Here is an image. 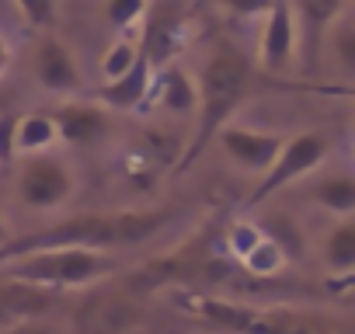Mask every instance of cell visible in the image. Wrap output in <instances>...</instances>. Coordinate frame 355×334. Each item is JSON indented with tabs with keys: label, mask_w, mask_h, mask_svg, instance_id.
I'll return each instance as SVG.
<instances>
[{
	"label": "cell",
	"mask_w": 355,
	"mask_h": 334,
	"mask_svg": "<svg viewBox=\"0 0 355 334\" xmlns=\"http://www.w3.org/2000/svg\"><path fill=\"white\" fill-rule=\"evenodd\" d=\"M296 60V18L289 0H272V8L261 15L258 32V63L265 73H286Z\"/></svg>",
	"instance_id": "obj_8"
},
{
	"label": "cell",
	"mask_w": 355,
	"mask_h": 334,
	"mask_svg": "<svg viewBox=\"0 0 355 334\" xmlns=\"http://www.w3.org/2000/svg\"><path fill=\"white\" fill-rule=\"evenodd\" d=\"M136 39H115L112 42V49L105 53V60H101V73H105V84L108 80H119L129 67H132V60H136Z\"/></svg>",
	"instance_id": "obj_21"
},
{
	"label": "cell",
	"mask_w": 355,
	"mask_h": 334,
	"mask_svg": "<svg viewBox=\"0 0 355 334\" xmlns=\"http://www.w3.org/2000/svg\"><path fill=\"white\" fill-rule=\"evenodd\" d=\"M146 11H150V0H108L105 4V21L115 32H125L132 25H143Z\"/></svg>",
	"instance_id": "obj_20"
},
{
	"label": "cell",
	"mask_w": 355,
	"mask_h": 334,
	"mask_svg": "<svg viewBox=\"0 0 355 334\" xmlns=\"http://www.w3.org/2000/svg\"><path fill=\"white\" fill-rule=\"evenodd\" d=\"M15 125H18V112H0V164H11L15 153H18Z\"/></svg>",
	"instance_id": "obj_25"
},
{
	"label": "cell",
	"mask_w": 355,
	"mask_h": 334,
	"mask_svg": "<svg viewBox=\"0 0 355 334\" xmlns=\"http://www.w3.org/2000/svg\"><path fill=\"white\" fill-rule=\"evenodd\" d=\"M15 11L25 18L28 28H39V32H49L56 25V0H11Z\"/></svg>",
	"instance_id": "obj_22"
},
{
	"label": "cell",
	"mask_w": 355,
	"mask_h": 334,
	"mask_svg": "<svg viewBox=\"0 0 355 334\" xmlns=\"http://www.w3.org/2000/svg\"><path fill=\"white\" fill-rule=\"evenodd\" d=\"M241 265H244L251 275H258V279H268V275H275V272L286 265V254H282V251H279V247H275V244H272L265 234H261V240H258V244H254V247H251L244 258H241Z\"/></svg>",
	"instance_id": "obj_19"
},
{
	"label": "cell",
	"mask_w": 355,
	"mask_h": 334,
	"mask_svg": "<svg viewBox=\"0 0 355 334\" xmlns=\"http://www.w3.org/2000/svg\"><path fill=\"white\" fill-rule=\"evenodd\" d=\"M254 84H258V73H254V63L230 42H220L209 60L202 63L199 70V80H196V91H199V105H196V115H199V125H196V136L192 143L185 146L182 160H178V171H189V167L209 150V143L216 139V132L237 115V108L254 94Z\"/></svg>",
	"instance_id": "obj_2"
},
{
	"label": "cell",
	"mask_w": 355,
	"mask_h": 334,
	"mask_svg": "<svg viewBox=\"0 0 355 334\" xmlns=\"http://www.w3.org/2000/svg\"><path fill=\"white\" fill-rule=\"evenodd\" d=\"M70 192H73V175L60 157L32 153L25 160L18 178V195L28 209H56L70 199Z\"/></svg>",
	"instance_id": "obj_5"
},
{
	"label": "cell",
	"mask_w": 355,
	"mask_h": 334,
	"mask_svg": "<svg viewBox=\"0 0 355 334\" xmlns=\"http://www.w3.org/2000/svg\"><path fill=\"white\" fill-rule=\"evenodd\" d=\"M331 153V136L327 132H296L289 139H282L275 160L261 171V182L254 185V192L244 199V209L261 206L265 199H272L275 192H282L286 185L300 182L303 175H310L313 167H320V160Z\"/></svg>",
	"instance_id": "obj_4"
},
{
	"label": "cell",
	"mask_w": 355,
	"mask_h": 334,
	"mask_svg": "<svg viewBox=\"0 0 355 334\" xmlns=\"http://www.w3.org/2000/svg\"><path fill=\"white\" fill-rule=\"evenodd\" d=\"M56 303V289L32 285L25 279L0 275V324H18V320H35Z\"/></svg>",
	"instance_id": "obj_12"
},
{
	"label": "cell",
	"mask_w": 355,
	"mask_h": 334,
	"mask_svg": "<svg viewBox=\"0 0 355 334\" xmlns=\"http://www.w3.org/2000/svg\"><path fill=\"white\" fill-rule=\"evenodd\" d=\"M282 139H286V136H279V132L248 129V125H234V122H227V125L216 132V143L223 146V153H227L234 164H241L244 171H254V175H261L265 167L275 160Z\"/></svg>",
	"instance_id": "obj_9"
},
{
	"label": "cell",
	"mask_w": 355,
	"mask_h": 334,
	"mask_svg": "<svg viewBox=\"0 0 355 334\" xmlns=\"http://www.w3.org/2000/svg\"><path fill=\"white\" fill-rule=\"evenodd\" d=\"M289 8L296 18V53L303 56V70L313 73L327 46V32L348 11V0H289Z\"/></svg>",
	"instance_id": "obj_6"
},
{
	"label": "cell",
	"mask_w": 355,
	"mask_h": 334,
	"mask_svg": "<svg viewBox=\"0 0 355 334\" xmlns=\"http://www.w3.org/2000/svg\"><path fill=\"white\" fill-rule=\"evenodd\" d=\"M115 272V261L91 251V247H56V251H35L18 258V265L4 275L11 279H25L32 285H46V289H80L91 285L105 275Z\"/></svg>",
	"instance_id": "obj_3"
},
{
	"label": "cell",
	"mask_w": 355,
	"mask_h": 334,
	"mask_svg": "<svg viewBox=\"0 0 355 334\" xmlns=\"http://www.w3.org/2000/svg\"><path fill=\"white\" fill-rule=\"evenodd\" d=\"M261 234L286 254V261H300V258H303V234H300V227H296L289 216H282V213L265 216Z\"/></svg>",
	"instance_id": "obj_17"
},
{
	"label": "cell",
	"mask_w": 355,
	"mask_h": 334,
	"mask_svg": "<svg viewBox=\"0 0 355 334\" xmlns=\"http://www.w3.org/2000/svg\"><path fill=\"white\" fill-rule=\"evenodd\" d=\"M324 265L338 275H348L355 268V227L352 223H341L324 240Z\"/></svg>",
	"instance_id": "obj_18"
},
{
	"label": "cell",
	"mask_w": 355,
	"mask_h": 334,
	"mask_svg": "<svg viewBox=\"0 0 355 334\" xmlns=\"http://www.w3.org/2000/svg\"><path fill=\"white\" fill-rule=\"evenodd\" d=\"M0 334H53V327L35 324V320H18V324H8Z\"/></svg>",
	"instance_id": "obj_27"
},
{
	"label": "cell",
	"mask_w": 355,
	"mask_h": 334,
	"mask_svg": "<svg viewBox=\"0 0 355 334\" xmlns=\"http://www.w3.org/2000/svg\"><path fill=\"white\" fill-rule=\"evenodd\" d=\"M327 39H331V49H334V56L341 60V67L352 70V67H355V28H352L348 21L338 18V21L331 25Z\"/></svg>",
	"instance_id": "obj_23"
},
{
	"label": "cell",
	"mask_w": 355,
	"mask_h": 334,
	"mask_svg": "<svg viewBox=\"0 0 355 334\" xmlns=\"http://www.w3.org/2000/svg\"><path fill=\"white\" fill-rule=\"evenodd\" d=\"M313 202L324 206L327 213L352 216L355 213V182L348 175H334V178H327L313 188Z\"/></svg>",
	"instance_id": "obj_16"
},
{
	"label": "cell",
	"mask_w": 355,
	"mask_h": 334,
	"mask_svg": "<svg viewBox=\"0 0 355 334\" xmlns=\"http://www.w3.org/2000/svg\"><path fill=\"white\" fill-rule=\"evenodd\" d=\"M216 4L227 8L230 15H237V18H261L272 8V0H216Z\"/></svg>",
	"instance_id": "obj_26"
},
{
	"label": "cell",
	"mask_w": 355,
	"mask_h": 334,
	"mask_svg": "<svg viewBox=\"0 0 355 334\" xmlns=\"http://www.w3.org/2000/svg\"><path fill=\"white\" fill-rule=\"evenodd\" d=\"M11 60H15V56H11V46H8L4 35H0V80H4V73L11 70Z\"/></svg>",
	"instance_id": "obj_28"
},
{
	"label": "cell",
	"mask_w": 355,
	"mask_h": 334,
	"mask_svg": "<svg viewBox=\"0 0 355 334\" xmlns=\"http://www.w3.org/2000/svg\"><path fill=\"white\" fill-rule=\"evenodd\" d=\"M174 220V209H139V213H77L53 227L21 234L15 240L0 244V268L35 254V251H56V247H132L160 234Z\"/></svg>",
	"instance_id": "obj_1"
},
{
	"label": "cell",
	"mask_w": 355,
	"mask_h": 334,
	"mask_svg": "<svg viewBox=\"0 0 355 334\" xmlns=\"http://www.w3.org/2000/svg\"><path fill=\"white\" fill-rule=\"evenodd\" d=\"M4 240H11V237H8V223H4V216H0V244H4Z\"/></svg>",
	"instance_id": "obj_29"
},
{
	"label": "cell",
	"mask_w": 355,
	"mask_h": 334,
	"mask_svg": "<svg viewBox=\"0 0 355 334\" xmlns=\"http://www.w3.org/2000/svg\"><path fill=\"white\" fill-rule=\"evenodd\" d=\"M136 306L129 303V299H122V296H115V292H105V296H98V299H91L84 310H80V317H77V324L87 331V334H122L125 327H132L136 324Z\"/></svg>",
	"instance_id": "obj_13"
},
{
	"label": "cell",
	"mask_w": 355,
	"mask_h": 334,
	"mask_svg": "<svg viewBox=\"0 0 355 334\" xmlns=\"http://www.w3.org/2000/svg\"><path fill=\"white\" fill-rule=\"evenodd\" d=\"M258 240H261V227H254V223H234L230 234H227V251H234L237 258H244Z\"/></svg>",
	"instance_id": "obj_24"
},
{
	"label": "cell",
	"mask_w": 355,
	"mask_h": 334,
	"mask_svg": "<svg viewBox=\"0 0 355 334\" xmlns=\"http://www.w3.org/2000/svg\"><path fill=\"white\" fill-rule=\"evenodd\" d=\"M53 122L60 143L70 146H94L108 136V108L94 101H63L60 108H53Z\"/></svg>",
	"instance_id": "obj_11"
},
{
	"label": "cell",
	"mask_w": 355,
	"mask_h": 334,
	"mask_svg": "<svg viewBox=\"0 0 355 334\" xmlns=\"http://www.w3.org/2000/svg\"><path fill=\"white\" fill-rule=\"evenodd\" d=\"M157 101L164 112L171 115H189L199 105V91L196 80L182 70V67H160V77H153V87L146 94V101Z\"/></svg>",
	"instance_id": "obj_14"
},
{
	"label": "cell",
	"mask_w": 355,
	"mask_h": 334,
	"mask_svg": "<svg viewBox=\"0 0 355 334\" xmlns=\"http://www.w3.org/2000/svg\"><path fill=\"white\" fill-rule=\"evenodd\" d=\"M237 334H352V331L348 324L324 317V313L286 310V306H272V310L248 306Z\"/></svg>",
	"instance_id": "obj_7"
},
{
	"label": "cell",
	"mask_w": 355,
	"mask_h": 334,
	"mask_svg": "<svg viewBox=\"0 0 355 334\" xmlns=\"http://www.w3.org/2000/svg\"><path fill=\"white\" fill-rule=\"evenodd\" d=\"M53 143H60L53 112H46V108H35V112H25V115L18 112V125H15V146H18V153H42Z\"/></svg>",
	"instance_id": "obj_15"
},
{
	"label": "cell",
	"mask_w": 355,
	"mask_h": 334,
	"mask_svg": "<svg viewBox=\"0 0 355 334\" xmlns=\"http://www.w3.org/2000/svg\"><path fill=\"white\" fill-rule=\"evenodd\" d=\"M35 80L42 91L49 94H77L80 91V67L73 60V53L67 49V42H60L56 35H46L35 46V60H32Z\"/></svg>",
	"instance_id": "obj_10"
}]
</instances>
